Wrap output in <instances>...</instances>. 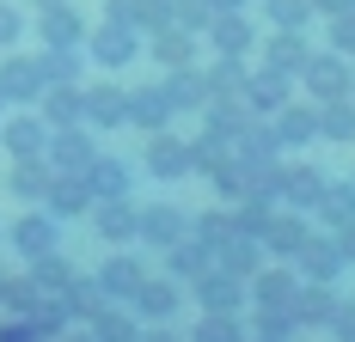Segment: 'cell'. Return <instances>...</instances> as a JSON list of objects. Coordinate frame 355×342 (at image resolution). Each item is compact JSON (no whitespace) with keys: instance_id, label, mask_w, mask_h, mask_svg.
<instances>
[{"instance_id":"ee69618b","label":"cell","mask_w":355,"mask_h":342,"mask_svg":"<svg viewBox=\"0 0 355 342\" xmlns=\"http://www.w3.org/2000/svg\"><path fill=\"white\" fill-rule=\"evenodd\" d=\"M6 281H12V275H0V294H6Z\"/></svg>"},{"instance_id":"b9f144b4","label":"cell","mask_w":355,"mask_h":342,"mask_svg":"<svg viewBox=\"0 0 355 342\" xmlns=\"http://www.w3.org/2000/svg\"><path fill=\"white\" fill-rule=\"evenodd\" d=\"M141 342H178V336H172V330H147Z\"/></svg>"},{"instance_id":"277c9868","label":"cell","mask_w":355,"mask_h":342,"mask_svg":"<svg viewBox=\"0 0 355 342\" xmlns=\"http://www.w3.org/2000/svg\"><path fill=\"white\" fill-rule=\"evenodd\" d=\"M62 244V226H55V214H19V226H12V251L37 263V257H49Z\"/></svg>"},{"instance_id":"44dd1931","label":"cell","mask_w":355,"mask_h":342,"mask_svg":"<svg viewBox=\"0 0 355 342\" xmlns=\"http://www.w3.org/2000/svg\"><path fill=\"white\" fill-rule=\"evenodd\" d=\"M306 62H313V55H306V43H300L294 31H282L276 43H270V68L276 73H294V68H306Z\"/></svg>"},{"instance_id":"484cf974","label":"cell","mask_w":355,"mask_h":342,"mask_svg":"<svg viewBox=\"0 0 355 342\" xmlns=\"http://www.w3.org/2000/svg\"><path fill=\"white\" fill-rule=\"evenodd\" d=\"M202 269H209V244H202V239H178L172 275H202Z\"/></svg>"},{"instance_id":"603a6c76","label":"cell","mask_w":355,"mask_h":342,"mask_svg":"<svg viewBox=\"0 0 355 342\" xmlns=\"http://www.w3.org/2000/svg\"><path fill=\"white\" fill-rule=\"evenodd\" d=\"M319 208H324V220L349 226V220H355V183H331V190H319Z\"/></svg>"},{"instance_id":"bcb514c9","label":"cell","mask_w":355,"mask_h":342,"mask_svg":"<svg viewBox=\"0 0 355 342\" xmlns=\"http://www.w3.org/2000/svg\"><path fill=\"white\" fill-rule=\"evenodd\" d=\"M257 342H276V336H270V330H263V336H257Z\"/></svg>"},{"instance_id":"4dcf8cb0","label":"cell","mask_w":355,"mask_h":342,"mask_svg":"<svg viewBox=\"0 0 355 342\" xmlns=\"http://www.w3.org/2000/svg\"><path fill=\"white\" fill-rule=\"evenodd\" d=\"M319 129H324V135H337V141H343V135H355V110H349L343 98H331V110L319 116Z\"/></svg>"},{"instance_id":"8fae6325","label":"cell","mask_w":355,"mask_h":342,"mask_svg":"<svg viewBox=\"0 0 355 342\" xmlns=\"http://www.w3.org/2000/svg\"><path fill=\"white\" fill-rule=\"evenodd\" d=\"M86 123H92V129H123V123H129V92L92 86V92H86Z\"/></svg>"},{"instance_id":"4fadbf2b","label":"cell","mask_w":355,"mask_h":342,"mask_svg":"<svg viewBox=\"0 0 355 342\" xmlns=\"http://www.w3.org/2000/svg\"><path fill=\"white\" fill-rule=\"evenodd\" d=\"M147 171L153 177H184L190 171V147L172 135H153V147H147Z\"/></svg>"},{"instance_id":"ba28073f","label":"cell","mask_w":355,"mask_h":342,"mask_svg":"<svg viewBox=\"0 0 355 342\" xmlns=\"http://www.w3.org/2000/svg\"><path fill=\"white\" fill-rule=\"evenodd\" d=\"M43 123H49V129H73V123H86V92H80V80L43 92Z\"/></svg>"},{"instance_id":"60d3db41","label":"cell","mask_w":355,"mask_h":342,"mask_svg":"<svg viewBox=\"0 0 355 342\" xmlns=\"http://www.w3.org/2000/svg\"><path fill=\"white\" fill-rule=\"evenodd\" d=\"M355 257V226H343V263Z\"/></svg>"},{"instance_id":"30bf717a","label":"cell","mask_w":355,"mask_h":342,"mask_svg":"<svg viewBox=\"0 0 355 342\" xmlns=\"http://www.w3.org/2000/svg\"><path fill=\"white\" fill-rule=\"evenodd\" d=\"M92 336L98 342H141V324H135V306L123 312V300H105L92 312Z\"/></svg>"},{"instance_id":"ab89813d","label":"cell","mask_w":355,"mask_h":342,"mask_svg":"<svg viewBox=\"0 0 355 342\" xmlns=\"http://www.w3.org/2000/svg\"><path fill=\"white\" fill-rule=\"evenodd\" d=\"M313 6H324V12H349L355 0H313Z\"/></svg>"},{"instance_id":"2e32d148","label":"cell","mask_w":355,"mask_h":342,"mask_svg":"<svg viewBox=\"0 0 355 342\" xmlns=\"http://www.w3.org/2000/svg\"><path fill=\"white\" fill-rule=\"evenodd\" d=\"M172 116V98H166V86H147V92H129V123H141V129H159Z\"/></svg>"},{"instance_id":"f6af8a7d","label":"cell","mask_w":355,"mask_h":342,"mask_svg":"<svg viewBox=\"0 0 355 342\" xmlns=\"http://www.w3.org/2000/svg\"><path fill=\"white\" fill-rule=\"evenodd\" d=\"M0 116H6V92H0Z\"/></svg>"},{"instance_id":"5b68a950","label":"cell","mask_w":355,"mask_h":342,"mask_svg":"<svg viewBox=\"0 0 355 342\" xmlns=\"http://www.w3.org/2000/svg\"><path fill=\"white\" fill-rule=\"evenodd\" d=\"M55 171H92V159H98V147H92V135L73 123V129H55L49 135V153H43Z\"/></svg>"},{"instance_id":"3957f363","label":"cell","mask_w":355,"mask_h":342,"mask_svg":"<svg viewBox=\"0 0 355 342\" xmlns=\"http://www.w3.org/2000/svg\"><path fill=\"white\" fill-rule=\"evenodd\" d=\"M0 92H6V104L43 98V92H49V80H43V62H37V55H6V62H0Z\"/></svg>"},{"instance_id":"d4e9b609","label":"cell","mask_w":355,"mask_h":342,"mask_svg":"<svg viewBox=\"0 0 355 342\" xmlns=\"http://www.w3.org/2000/svg\"><path fill=\"white\" fill-rule=\"evenodd\" d=\"M300 257H306V275H319V281H331V275L343 269V251H337V244H300Z\"/></svg>"},{"instance_id":"6da1fadb","label":"cell","mask_w":355,"mask_h":342,"mask_svg":"<svg viewBox=\"0 0 355 342\" xmlns=\"http://www.w3.org/2000/svg\"><path fill=\"white\" fill-rule=\"evenodd\" d=\"M37 43H43V49H80V43H86V19L73 12V0L37 12Z\"/></svg>"},{"instance_id":"7c38bea8","label":"cell","mask_w":355,"mask_h":342,"mask_svg":"<svg viewBox=\"0 0 355 342\" xmlns=\"http://www.w3.org/2000/svg\"><path fill=\"white\" fill-rule=\"evenodd\" d=\"M98 233H105L110 244H116V239H141V214H135V202H129V196L98 202Z\"/></svg>"},{"instance_id":"ac0fdd59","label":"cell","mask_w":355,"mask_h":342,"mask_svg":"<svg viewBox=\"0 0 355 342\" xmlns=\"http://www.w3.org/2000/svg\"><path fill=\"white\" fill-rule=\"evenodd\" d=\"M196 300H202V306L209 312H233L239 306V281H233V275H196Z\"/></svg>"},{"instance_id":"d6986e66","label":"cell","mask_w":355,"mask_h":342,"mask_svg":"<svg viewBox=\"0 0 355 342\" xmlns=\"http://www.w3.org/2000/svg\"><path fill=\"white\" fill-rule=\"evenodd\" d=\"M178 233H184V214L178 208H147L141 214V239L147 244H178Z\"/></svg>"},{"instance_id":"f1b7e54d","label":"cell","mask_w":355,"mask_h":342,"mask_svg":"<svg viewBox=\"0 0 355 342\" xmlns=\"http://www.w3.org/2000/svg\"><path fill=\"white\" fill-rule=\"evenodd\" d=\"M276 190H288V202H300V208H306V202H319V190H324V183L313 177V171H288V177H276Z\"/></svg>"},{"instance_id":"1f68e13d","label":"cell","mask_w":355,"mask_h":342,"mask_svg":"<svg viewBox=\"0 0 355 342\" xmlns=\"http://www.w3.org/2000/svg\"><path fill=\"white\" fill-rule=\"evenodd\" d=\"M19 37H25V12H19L12 0H0V49H12Z\"/></svg>"},{"instance_id":"e575fe53","label":"cell","mask_w":355,"mask_h":342,"mask_svg":"<svg viewBox=\"0 0 355 342\" xmlns=\"http://www.w3.org/2000/svg\"><path fill=\"white\" fill-rule=\"evenodd\" d=\"M0 342H49V336L37 330L31 318H12V324H0Z\"/></svg>"},{"instance_id":"9a60e30c","label":"cell","mask_w":355,"mask_h":342,"mask_svg":"<svg viewBox=\"0 0 355 342\" xmlns=\"http://www.w3.org/2000/svg\"><path fill=\"white\" fill-rule=\"evenodd\" d=\"M306 86H313L319 98H343L349 73H343V62H337V55H313V62H306Z\"/></svg>"},{"instance_id":"52a82bcc","label":"cell","mask_w":355,"mask_h":342,"mask_svg":"<svg viewBox=\"0 0 355 342\" xmlns=\"http://www.w3.org/2000/svg\"><path fill=\"white\" fill-rule=\"evenodd\" d=\"M92 281H98V294H105V300H123V306H129V300L141 294L147 269L135 263V257H110V263H105L98 275H92Z\"/></svg>"},{"instance_id":"d590c367","label":"cell","mask_w":355,"mask_h":342,"mask_svg":"<svg viewBox=\"0 0 355 342\" xmlns=\"http://www.w3.org/2000/svg\"><path fill=\"white\" fill-rule=\"evenodd\" d=\"M294 318H306V324H313V318H331V300H324V287H313V294L294 306Z\"/></svg>"},{"instance_id":"f35d334b","label":"cell","mask_w":355,"mask_h":342,"mask_svg":"<svg viewBox=\"0 0 355 342\" xmlns=\"http://www.w3.org/2000/svg\"><path fill=\"white\" fill-rule=\"evenodd\" d=\"M49 342H98L92 330H62V336H49Z\"/></svg>"},{"instance_id":"d6a6232c","label":"cell","mask_w":355,"mask_h":342,"mask_svg":"<svg viewBox=\"0 0 355 342\" xmlns=\"http://www.w3.org/2000/svg\"><path fill=\"white\" fill-rule=\"evenodd\" d=\"M251 104H257V110H276V104H282V73H263V80L251 86Z\"/></svg>"},{"instance_id":"7a4b0ae2","label":"cell","mask_w":355,"mask_h":342,"mask_svg":"<svg viewBox=\"0 0 355 342\" xmlns=\"http://www.w3.org/2000/svg\"><path fill=\"white\" fill-rule=\"evenodd\" d=\"M49 123H43V110L37 116H6L0 123V147L12 153V159H37V153H49Z\"/></svg>"},{"instance_id":"f546056e","label":"cell","mask_w":355,"mask_h":342,"mask_svg":"<svg viewBox=\"0 0 355 342\" xmlns=\"http://www.w3.org/2000/svg\"><path fill=\"white\" fill-rule=\"evenodd\" d=\"M196 342H245V336H239V324H233L227 312H209L202 330H196Z\"/></svg>"},{"instance_id":"7bdbcfd3","label":"cell","mask_w":355,"mask_h":342,"mask_svg":"<svg viewBox=\"0 0 355 342\" xmlns=\"http://www.w3.org/2000/svg\"><path fill=\"white\" fill-rule=\"evenodd\" d=\"M31 6H37V12H43V6H62V0H31Z\"/></svg>"},{"instance_id":"83f0119b","label":"cell","mask_w":355,"mask_h":342,"mask_svg":"<svg viewBox=\"0 0 355 342\" xmlns=\"http://www.w3.org/2000/svg\"><path fill=\"white\" fill-rule=\"evenodd\" d=\"M166 98H172V110H196L202 104V80L178 68V80H166Z\"/></svg>"},{"instance_id":"4316f807","label":"cell","mask_w":355,"mask_h":342,"mask_svg":"<svg viewBox=\"0 0 355 342\" xmlns=\"http://www.w3.org/2000/svg\"><path fill=\"white\" fill-rule=\"evenodd\" d=\"M153 55H159L166 68H184V62H190V37H184V31H166V25H159V37H153Z\"/></svg>"},{"instance_id":"ffe728a7","label":"cell","mask_w":355,"mask_h":342,"mask_svg":"<svg viewBox=\"0 0 355 342\" xmlns=\"http://www.w3.org/2000/svg\"><path fill=\"white\" fill-rule=\"evenodd\" d=\"M37 62H43V80H49V86L80 80V49H37Z\"/></svg>"},{"instance_id":"9c48e42d","label":"cell","mask_w":355,"mask_h":342,"mask_svg":"<svg viewBox=\"0 0 355 342\" xmlns=\"http://www.w3.org/2000/svg\"><path fill=\"white\" fill-rule=\"evenodd\" d=\"M6 183H12L19 202H43L49 183H55V165H49L43 153H37V159H12V177H6Z\"/></svg>"},{"instance_id":"836d02e7","label":"cell","mask_w":355,"mask_h":342,"mask_svg":"<svg viewBox=\"0 0 355 342\" xmlns=\"http://www.w3.org/2000/svg\"><path fill=\"white\" fill-rule=\"evenodd\" d=\"M306 6H313V0H270V19H276L282 31H294V25L306 19Z\"/></svg>"},{"instance_id":"8d00e7d4","label":"cell","mask_w":355,"mask_h":342,"mask_svg":"<svg viewBox=\"0 0 355 342\" xmlns=\"http://www.w3.org/2000/svg\"><path fill=\"white\" fill-rule=\"evenodd\" d=\"M319 123L306 116V110H294V116H282V141H300V135H313Z\"/></svg>"},{"instance_id":"74e56055","label":"cell","mask_w":355,"mask_h":342,"mask_svg":"<svg viewBox=\"0 0 355 342\" xmlns=\"http://www.w3.org/2000/svg\"><path fill=\"white\" fill-rule=\"evenodd\" d=\"M337 43H343V49H355V19H349V12H337Z\"/></svg>"},{"instance_id":"8992f818","label":"cell","mask_w":355,"mask_h":342,"mask_svg":"<svg viewBox=\"0 0 355 342\" xmlns=\"http://www.w3.org/2000/svg\"><path fill=\"white\" fill-rule=\"evenodd\" d=\"M86 49L98 55V68H123V62H135V31L116 25V19H105L98 31H86Z\"/></svg>"},{"instance_id":"e0dca14e","label":"cell","mask_w":355,"mask_h":342,"mask_svg":"<svg viewBox=\"0 0 355 342\" xmlns=\"http://www.w3.org/2000/svg\"><path fill=\"white\" fill-rule=\"evenodd\" d=\"M86 177H92V196H98V202H110V196H129V165H116L110 153H98Z\"/></svg>"},{"instance_id":"cb8c5ba5","label":"cell","mask_w":355,"mask_h":342,"mask_svg":"<svg viewBox=\"0 0 355 342\" xmlns=\"http://www.w3.org/2000/svg\"><path fill=\"white\" fill-rule=\"evenodd\" d=\"M214 43H220V55H239V49L251 43V25L233 19V12H214Z\"/></svg>"},{"instance_id":"5bb4252c","label":"cell","mask_w":355,"mask_h":342,"mask_svg":"<svg viewBox=\"0 0 355 342\" xmlns=\"http://www.w3.org/2000/svg\"><path fill=\"white\" fill-rule=\"evenodd\" d=\"M129 306H135V318H172L178 312V281H153V275H147L141 294H135Z\"/></svg>"},{"instance_id":"7402d4cb","label":"cell","mask_w":355,"mask_h":342,"mask_svg":"<svg viewBox=\"0 0 355 342\" xmlns=\"http://www.w3.org/2000/svg\"><path fill=\"white\" fill-rule=\"evenodd\" d=\"M263 239H270V251H282V257H300L306 226H300V220H263Z\"/></svg>"}]
</instances>
